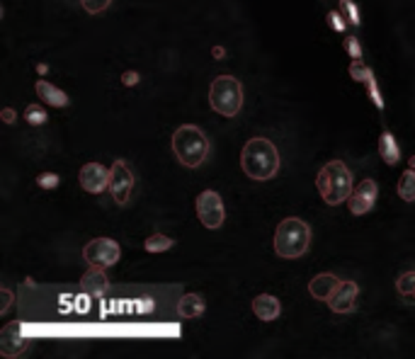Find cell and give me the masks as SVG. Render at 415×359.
<instances>
[{
  "instance_id": "cell-1",
  "label": "cell",
  "mask_w": 415,
  "mask_h": 359,
  "mask_svg": "<svg viewBox=\"0 0 415 359\" xmlns=\"http://www.w3.org/2000/svg\"><path fill=\"white\" fill-rule=\"evenodd\" d=\"M241 166L248 178L253 180H272L280 173V153L277 146L268 139H251L243 146Z\"/></svg>"
},
{
  "instance_id": "cell-7",
  "label": "cell",
  "mask_w": 415,
  "mask_h": 359,
  "mask_svg": "<svg viewBox=\"0 0 415 359\" xmlns=\"http://www.w3.org/2000/svg\"><path fill=\"white\" fill-rule=\"evenodd\" d=\"M197 216H199V221L204 223V228H211V231L224 226L226 211H224L221 197H219L214 190H204L197 197Z\"/></svg>"
},
{
  "instance_id": "cell-14",
  "label": "cell",
  "mask_w": 415,
  "mask_h": 359,
  "mask_svg": "<svg viewBox=\"0 0 415 359\" xmlns=\"http://www.w3.org/2000/svg\"><path fill=\"white\" fill-rule=\"evenodd\" d=\"M337 284H340V279H337L335 274L330 272H323V274H316L311 279V284H308V291H311L313 299H318V301H325L328 304V299L333 296V291L337 289Z\"/></svg>"
},
{
  "instance_id": "cell-24",
  "label": "cell",
  "mask_w": 415,
  "mask_h": 359,
  "mask_svg": "<svg viewBox=\"0 0 415 359\" xmlns=\"http://www.w3.org/2000/svg\"><path fill=\"white\" fill-rule=\"evenodd\" d=\"M340 10H342V15H345L347 20H350V25H352V27L362 25V15H359L357 5H354L352 0H340Z\"/></svg>"
},
{
  "instance_id": "cell-6",
  "label": "cell",
  "mask_w": 415,
  "mask_h": 359,
  "mask_svg": "<svg viewBox=\"0 0 415 359\" xmlns=\"http://www.w3.org/2000/svg\"><path fill=\"white\" fill-rule=\"evenodd\" d=\"M120 243L112 238H93L90 243L83 248V257H85L88 264H93V267H103L107 269L112 264L120 262Z\"/></svg>"
},
{
  "instance_id": "cell-11",
  "label": "cell",
  "mask_w": 415,
  "mask_h": 359,
  "mask_svg": "<svg viewBox=\"0 0 415 359\" xmlns=\"http://www.w3.org/2000/svg\"><path fill=\"white\" fill-rule=\"evenodd\" d=\"M110 178H112V170H107L100 163H85L80 168V185L85 192L90 194H100L105 190H110Z\"/></svg>"
},
{
  "instance_id": "cell-32",
  "label": "cell",
  "mask_w": 415,
  "mask_h": 359,
  "mask_svg": "<svg viewBox=\"0 0 415 359\" xmlns=\"http://www.w3.org/2000/svg\"><path fill=\"white\" fill-rule=\"evenodd\" d=\"M0 117H3V122H5V124H13V122L17 119L15 109H3V114H0Z\"/></svg>"
},
{
  "instance_id": "cell-33",
  "label": "cell",
  "mask_w": 415,
  "mask_h": 359,
  "mask_svg": "<svg viewBox=\"0 0 415 359\" xmlns=\"http://www.w3.org/2000/svg\"><path fill=\"white\" fill-rule=\"evenodd\" d=\"M408 163H411V168L415 170V156H413V158H411V161H408Z\"/></svg>"
},
{
  "instance_id": "cell-2",
  "label": "cell",
  "mask_w": 415,
  "mask_h": 359,
  "mask_svg": "<svg viewBox=\"0 0 415 359\" xmlns=\"http://www.w3.org/2000/svg\"><path fill=\"white\" fill-rule=\"evenodd\" d=\"M316 187L321 192L323 202L335 207V204H342L350 199L354 185H352V173L342 161H330L321 168L316 178Z\"/></svg>"
},
{
  "instance_id": "cell-15",
  "label": "cell",
  "mask_w": 415,
  "mask_h": 359,
  "mask_svg": "<svg viewBox=\"0 0 415 359\" xmlns=\"http://www.w3.org/2000/svg\"><path fill=\"white\" fill-rule=\"evenodd\" d=\"M282 306L280 299L272 296V294H260V296L253 299V314L260 318L263 323H272L277 316H280Z\"/></svg>"
},
{
  "instance_id": "cell-27",
  "label": "cell",
  "mask_w": 415,
  "mask_h": 359,
  "mask_svg": "<svg viewBox=\"0 0 415 359\" xmlns=\"http://www.w3.org/2000/svg\"><path fill=\"white\" fill-rule=\"evenodd\" d=\"M342 46H345V51H347L350 58H362V44H359L357 37H352V34H350V37H345Z\"/></svg>"
},
{
  "instance_id": "cell-18",
  "label": "cell",
  "mask_w": 415,
  "mask_h": 359,
  "mask_svg": "<svg viewBox=\"0 0 415 359\" xmlns=\"http://www.w3.org/2000/svg\"><path fill=\"white\" fill-rule=\"evenodd\" d=\"M206 304L199 294H185V296L177 301V316L180 318H199L204 314Z\"/></svg>"
},
{
  "instance_id": "cell-26",
  "label": "cell",
  "mask_w": 415,
  "mask_h": 359,
  "mask_svg": "<svg viewBox=\"0 0 415 359\" xmlns=\"http://www.w3.org/2000/svg\"><path fill=\"white\" fill-rule=\"evenodd\" d=\"M80 3L90 15H100V13H105V10L110 8L112 0H80Z\"/></svg>"
},
{
  "instance_id": "cell-13",
  "label": "cell",
  "mask_w": 415,
  "mask_h": 359,
  "mask_svg": "<svg viewBox=\"0 0 415 359\" xmlns=\"http://www.w3.org/2000/svg\"><path fill=\"white\" fill-rule=\"evenodd\" d=\"M107 289H110V279H107V274H105V269L93 267L90 264V269L80 277V291L93 299H100L107 294Z\"/></svg>"
},
{
  "instance_id": "cell-30",
  "label": "cell",
  "mask_w": 415,
  "mask_h": 359,
  "mask_svg": "<svg viewBox=\"0 0 415 359\" xmlns=\"http://www.w3.org/2000/svg\"><path fill=\"white\" fill-rule=\"evenodd\" d=\"M141 80V75L136 73V70H124V75H122V83L127 85V87H132V85H136Z\"/></svg>"
},
{
  "instance_id": "cell-20",
  "label": "cell",
  "mask_w": 415,
  "mask_h": 359,
  "mask_svg": "<svg viewBox=\"0 0 415 359\" xmlns=\"http://www.w3.org/2000/svg\"><path fill=\"white\" fill-rule=\"evenodd\" d=\"M399 197L403 202H415V170H406L399 180Z\"/></svg>"
},
{
  "instance_id": "cell-16",
  "label": "cell",
  "mask_w": 415,
  "mask_h": 359,
  "mask_svg": "<svg viewBox=\"0 0 415 359\" xmlns=\"http://www.w3.org/2000/svg\"><path fill=\"white\" fill-rule=\"evenodd\" d=\"M34 90H37V95L39 100L44 105H49V107H58V109H63V107H68V95L63 90H58L56 85H51L49 80H37V85H34Z\"/></svg>"
},
{
  "instance_id": "cell-19",
  "label": "cell",
  "mask_w": 415,
  "mask_h": 359,
  "mask_svg": "<svg viewBox=\"0 0 415 359\" xmlns=\"http://www.w3.org/2000/svg\"><path fill=\"white\" fill-rule=\"evenodd\" d=\"M173 245H175V240L170 238V235L153 233V235H148V238H146L144 248H146V252H165V250L173 248Z\"/></svg>"
},
{
  "instance_id": "cell-8",
  "label": "cell",
  "mask_w": 415,
  "mask_h": 359,
  "mask_svg": "<svg viewBox=\"0 0 415 359\" xmlns=\"http://www.w3.org/2000/svg\"><path fill=\"white\" fill-rule=\"evenodd\" d=\"M29 347V338L25 333V326L22 321H10L8 326L0 331V355L13 359L20 357Z\"/></svg>"
},
{
  "instance_id": "cell-23",
  "label": "cell",
  "mask_w": 415,
  "mask_h": 359,
  "mask_svg": "<svg viewBox=\"0 0 415 359\" xmlns=\"http://www.w3.org/2000/svg\"><path fill=\"white\" fill-rule=\"evenodd\" d=\"M396 289L403 296H415V272H403L396 282Z\"/></svg>"
},
{
  "instance_id": "cell-9",
  "label": "cell",
  "mask_w": 415,
  "mask_h": 359,
  "mask_svg": "<svg viewBox=\"0 0 415 359\" xmlns=\"http://www.w3.org/2000/svg\"><path fill=\"white\" fill-rule=\"evenodd\" d=\"M110 170H112L110 192H112V197H115V202L120 204V207H124V204L129 202V197H132V192H134V175H132V170L127 168V163L124 161H117Z\"/></svg>"
},
{
  "instance_id": "cell-12",
  "label": "cell",
  "mask_w": 415,
  "mask_h": 359,
  "mask_svg": "<svg viewBox=\"0 0 415 359\" xmlns=\"http://www.w3.org/2000/svg\"><path fill=\"white\" fill-rule=\"evenodd\" d=\"M357 294H359L357 284H354V282H350V279H345V282H340V284H337V289L333 291V296L328 299V306L335 311V314H352L354 306H357Z\"/></svg>"
},
{
  "instance_id": "cell-28",
  "label": "cell",
  "mask_w": 415,
  "mask_h": 359,
  "mask_svg": "<svg viewBox=\"0 0 415 359\" xmlns=\"http://www.w3.org/2000/svg\"><path fill=\"white\" fill-rule=\"evenodd\" d=\"M58 175L56 173H41L37 178V185L41 187V190H54V187L58 185Z\"/></svg>"
},
{
  "instance_id": "cell-29",
  "label": "cell",
  "mask_w": 415,
  "mask_h": 359,
  "mask_svg": "<svg viewBox=\"0 0 415 359\" xmlns=\"http://www.w3.org/2000/svg\"><path fill=\"white\" fill-rule=\"evenodd\" d=\"M328 22H330V25H333L335 32H345V29H347L345 20H342V17H340V13H330V15H328Z\"/></svg>"
},
{
  "instance_id": "cell-21",
  "label": "cell",
  "mask_w": 415,
  "mask_h": 359,
  "mask_svg": "<svg viewBox=\"0 0 415 359\" xmlns=\"http://www.w3.org/2000/svg\"><path fill=\"white\" fill-rule=\"evenodd\" d=\"M372 75H374V73H372V68L367 66L362 58H352V63H350V78L357 80V83H367Z\"/></svg>"
},
{
  "instance_id": "cell-3",
  "label": "cell",
  "mask_w": 415,
  "mask_h": 359,
  "mask_svg": "<svg viewBox=\"0 0 415 359\" xmlns=\"http://www.w3.org/2000/svg\"><path fill=\"white\" fill-rule=\"evenodd\" d=\"M173 153L185 168H199L209 156V139L194 124H182L173 134Z\"/></svg>"
},
{
  "instance_id": "cell-4",
  "label": "cell",
  "mask_w": 415,
  "mask_h": 359,
  "mask_svg": "<svg viewBox=\"0 0 415 359\" xmlns=\"http://www.w3.org/2000/svg\"><path fill=\"white\" fill-rule=\"evenodd\" d=\"M308 245H311V226L306 221L289 216L277 226L275 252L284 260H296V257L306 255Z\"/></svg>"
},
{
  "instance_id": "cell-5",
  "label": "cell",
  "mask_w": 415,
  "mask_h": 359,
  "mask_svg": "<svg viewBox=\"0 0 415 359\" xmlns=\"http://www.w3.org/2000/svg\"><path fill=\"white\" fill-rule=\"evenodd\" d=\"M209 105L221 117H236L243 107V87L233 75H219L209 87Z\"/></svg>"
},
{
  "instance_id": "cell-25",
  "label": "cell",
  "mask_w": 415,
  "mask_h": 359,
  "mask_svg": "<svg viewBox=\"0 0 415 359\" xmlns=\"http://www.w3.org/2000/svg\"><path fill=\"white\" fill-rule=\"evenodd\" d=\"M364 85H367V95H369V100L374 102V107H377V109H384V95H382V90H379L374 75H372V78L367 80Z\"/></svg>"
},
{
  "instance_id": "cell-31",
  "label": "cell",
  "mask_w": 415,
  "mask_h": 359,
  "mask_svg": "<svg viewBox=\"0 0 415 359\" xmlns=\"http://www.w3.org/2000/svg\"><path fill=\"white\" fill-rule=\"evenodd\" d=\"M0 296H3V304H0V314H8L10 304H13V291L3 289V291H0Z\"/></svg>"
},
{
  "instance_id": "cell-17",
  "label": "cell",
  "mask_w": 415,
  "mask_h": 359,
  "mask_svg": "<svg viewBox=\"0 0 415 359\" xmlns=\"http://www.w3.org/2000/svg\"><path fill=\"white\" fill-rule=\"evenodd\" d=\"M379 156H382V161L387 163V166H399L401 149L391 132H382V136H379Z\"/></svg>"
},
{
  "instance_id": "cell-10",
  "label": "cell",
  "mask_w": 415,
  "mask_h": 359,
  "mask_svg": "<svg viewBox=\"0 0 415 359\" xmlns=\"http://www.w3.org/2000/svg\"><path fill=\"white\" fill-rule=\"evenodd\" d=\"M377 197H379L377 182L374 180H362L359 185L352 190V194H350V199H347L350 204H347V207H350V211H352L354 216H362V214H367V211L374 209Z\"/></svg>"
},
{
  "instance_id": "cell-22",
  "label": "cell",
  "mask_w": 415,
  "mask_h": 359,
  "mask_svg": "<svg viewBox=\"0 0 415 359\" xmlns=\"http://www.w3.org/2000/svg\"><path fill=\"white\" fill-rule=\"evenodd\" d=\"M25 119H27V124L41 127L46 119H49V114H46V109L39 107V105H29V107L25 109Z\"/></svg>"
}]
</instances>
